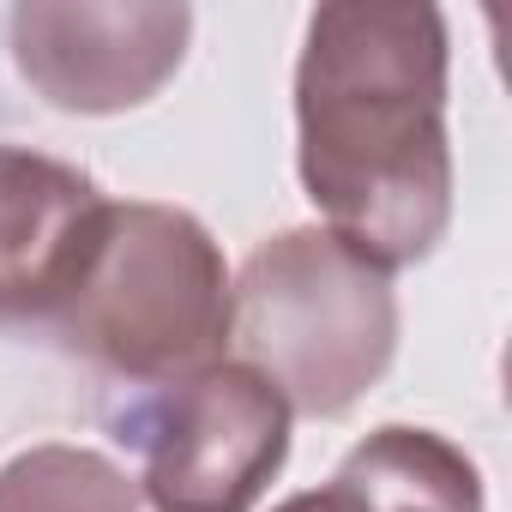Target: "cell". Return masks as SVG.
I'll list each match as a JSON object with an SVG mask.
<instances>
[{
	"mask_svg": "<svg viewBox=\"0 0 512 512\" xmlns=\"http://www.w3.org/2000/svg\"><path fill=\"white\" fill-rule=\"evenodd\" d=\"M332 482H344L368 512H482L476 464L434 428H374L350 446Z\"/></svg>",
	"mask_w": 512,
	"mask_h": 512,
	"instance_id": "52a82bcc",
	"label": "cell"
},
{
	"mask_svg": "<svg viewBox=\"0 0 512 512\" xmlns=\"http://www.w3.org/2000/svg\"><path fill=\"white\" fill-rule=\"evenodd\" d=\"M235 278L211 229L157 199H109L85 272L55 308L67 350L133 386H175L223 362Z\"/></svg>",
	"mask_w": 512,
	"mask_h": 512,
	"instance_id": "7a4b0ae2",
	"label": "cell"
},
{
	"mask_svg": "<svg viewBox=\"0 0 512 512\" xmlns=\"http://www.w3.org/2000/svg\"><path fill=\"white\" fill-rule=\"evenodd\" d=\"M0 512H139V482L91 446L43 440L0 464Z\"/></svg>",
	"mask_w": 512,
	"mask_h": 512,
	"instance_id": "ba28073f",
	"label": "cell"
},
{
	"mask_svg": "<svg viewBox=\"0 0 512 512\" xmlns=\"http://www.w3.org/2000/svg\"><path fill=\"white\" fill-rule=\"evenodd\" d=\"M229 338L241 368L278 386L302 416H344L398 350V296L392 272L332 229H284L247 253L235 278Z\"/></svg>",
	"mask_w": 512,
	"mask_h": 512,
	"instance_id": "3957f363",
	"label": "cell"
},
{
	"mask_svg": "<svg viewBox=\"0 0 512 512\" xmlns=\"http://www.w3.org/2000/svg\"><path fill=\"white\" fill-rule=\"evenodd\" d=\"M193 37V13L169 0L145 7H73L31 0L13 13V61L25 85L67 115H121L151 103Z\"/></svg>",
	"mask_w": 512,
	"mask_h": 512,
	"instance_id": "5b68a950",
	"label": "cell"
},
{
	"mask_svg": "<svg viewBox=\"0 0 512 512\" xmlns=\"http://www.w3.org/2000/svg\"><path fill=\"white\" fill-rule=\"evenodd\" d=\"M272 512H368L344 482H326V488H308V494H290L284 506H272Z\"/></svg>",
	"mask_w": 512,
	"mask_h": 512,
	"instance_id": "9c48e42d",
	"label": "cell"
},
{
	"mask_svg": "<svg viewBox=\"0 0 512 512\" xmlns=\"http://www.w3.org/2000/svg\"><path fill=\"white\" fill-rule=\"evenodd\" d=\"M103 205L85 169L0 145V320H55L85 272Z\"/></svg>",
	"mask_w": 512,
	"mask_h": 512,
	"instance_id": "8992f818",
	"label": "cell"
},
{
	"mask_svg": "<svg viewBox=\"0 0 512 512\" xmlns=\"http://www.w3.org/2000/svg\"><path fill=\"white\" fill-rule=\"evenodd\" d=\"M290 404L241 362L175 380L139 416V500L151 512H253L290 458Z\"/></svg>",
	"mask_w": 512,
	"mask_h": 512,
	"instance_id": "277c9868",
	"label": "cell"
},
{
	"mask_svg": "<svg viewBox=\"0 0 512 512\" xmlns=\"http://www.w3.org/2000/svg\"><path fill=\"white\" fill-rule=\"evenodd\" d=\"M296 169L320 229L380 272L452 223L446 19L428 0H326L296 61Z\"/></svg>",
	"mask_w": 512,
	"mask_h": 512,
	"instance_id": "6da1fadb",
	"label": "cell"
}]
</instances>
